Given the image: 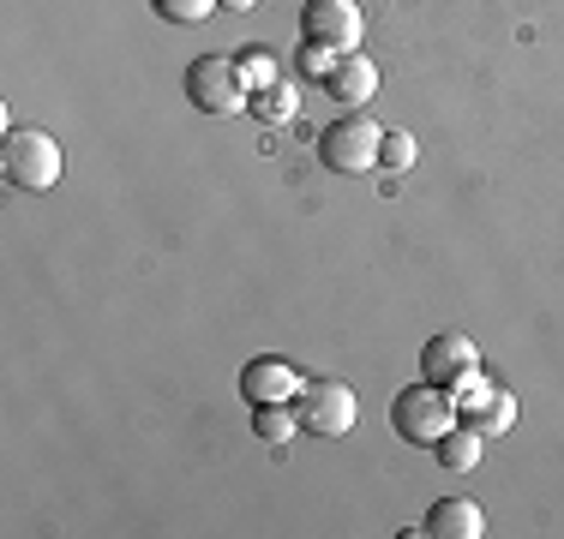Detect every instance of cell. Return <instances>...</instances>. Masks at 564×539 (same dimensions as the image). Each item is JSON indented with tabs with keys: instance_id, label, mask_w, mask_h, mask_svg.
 Listing matches in <instances>:
<instances>
[{
	"instance_id": "16",
	"label": "cell",
	"mask_w": 564,
	"mask_h": 539,
	"mask_svg": "<svg viewBox=\"0 0 564 539\" xmlns=\"http://www.w3.org/2000/svg\"><path fill=\"white\" fill-rule=\"evenodd\" d=\"M235 61H240V73H247V85H252V90H259V85H276V61H271V48H240Z\"/></svg>"
},
{
	"instance_id": "7",
	"label": "cell",
	"mask_w": 564,
	"mask_h": 539,
	"mask_svg": "<svg viewBox=\"0 0 564 539\" xmlns=\"http://www.w3.org/2000/svg\"><path fill=\"white\" fill-rule=\"evenodd\" d=\"M456 420L475 426L480 438H499V431L517 426V396H510L505 384H492V377H468L463 389H456Z\"/></svg>"
},
{
	"instance_id": "6",
	"label": "cell",
	"mask_w": 564,
	"mask_h": 539,
	"mask_svg": "<svg viewBox=\"0 0 564 539\" xmlns=\"http://www.w3.org/2000/svg\"><path fill=\"white\" fill-rule=\"evenodd\" d=\"M301 36L348 54V48H360V36H367V12H360V0H306L301 7Z\"/></svg>"
},
{
	"instance_id": "11",
	"label": "cell",
	"mask_w": 564,
	"mask_h": 539,
	"mask_svg": "<svg viewBox=\"0 0 564 539\" xmlns=\"http://www.w3.org/2000/svg\"><path fill=\"white\" fill-rule=\"evenodd\" d=\"M421 534H433V539H480L487 534V516H480L475 497H438V504L426 509Z\"/></svg>"
},
{
	"instance_id": "10",
	"label": "cell",
	"mask_w": 564,
	"mask_h": 539,
	"mask_svg": "<svg viewBox=\"0 0 564 539\" xmlns=\"http://www.w3.org/2000/svg\"><path fill=\"white\" fill-rule=\"evenodd\" d=\"M325 90H330V97H337L343 108H367L372 97H379V66H372L360 48H348V54H337V66H330Z\"/></svg>"
},
{
	"instance_id": "5",
	"label": "cell",
	"mask_w": 564,
	"mask_h": 539,
	"mask_svg": "<svg viewBox=\"0 0 564 539\" xmlns=\"http://www.w3.org/2000/svg\"><path fill=\"white\" fill-rule=\"evenodd\" d=\"M294 408H301V431H313V438H343V431H355L360 402L348 384H337V377H306Z\"/></svg>"
},
{
	"instance_id": "18",
	"label": "cell",
	"mask_w": 564,
	"mask_h": 539,
	"mask_svg": "<svg viewBox=\"0 0 564 539\" xmlns=\"http://www.w3.org/2000/svg\"><path fill=\"white\" fill-rule=\"evenodd\" d=\"M301 66H306V73H313V78H330V66H337V48H325V43H306Z\"/></svg>"
},
{
	"instance_id": "14",
	"label": "cell",
	"mask_w": 564,
	"mask_h": 539,
	"mask_svg": "<svg viewBox=\"0 0 564 539\" xmlns=\"http://www.w3.org/2000/svg\"><path fill=\"white\" fill-rule=\"evenodd\" d=\"M252 431H259L264 443H289L294 431H301V408H294V402H259V408H252Z\"/></svg>"
},
{
	"instance_id": "13",
	"label": "cell",
	"mask_w": 564,
	"mask_h": 539,
	"mask_svg": "<svg viewBox=\"0 0 564 539\" xmlns=\"http://www.w3.org/2000/svg\"><path fill=\"white\" fill-rule=\"evenodd\" d=\"M247 114L259 120V127H289L294 114H301V97H294V85H259L252 90V102H247Z\"/></svg>"
},
{
	"instance_id": "1",
	"label": "cell",
	"mask_w": 564,
	"mask_h": 539,
	"mask_svg": "<svg viewBox=\"0 0 564 539\" xmlns=\"http://www.w3.org/2000/svg\"><path fill=\"white\" fill-rule=\"evenodd\" d=\"M181 90H186V102H193L198 114H223V120L247 114V102H252V85H247V73H240L235 54H198V61L186 66Z\"/></svg>"
},
{
	"instance_id": "8",
	"label": "cell",
	"mask_w": 564,
	"mask_h": 539,
	"mask_svg": "<svg viewBox=\"0 0 564 539\" xmlns=\"http://www.w3.org/2000/svg\"><path fill=\"white\" fill-rule=\"evenodd\" d=\"M480 372V348L468 342V336H456V330H445V336H433V342L421 348V377L426 384H438V389H463L468 377Z\"/></svg>"
},
{
	"instance_id": "17",
	"label": "cell",
	"mask_w": 564,
	"mask_h": 539,
	"mask_svg": "<svg viewBox=\"0 0 564 539\" xmlns=\"http://www.w3.org/2000/svg\"><path fill=\"white\" fill-rule=\"evenodd\" d=\"M379 168H391V174L414 168V139H409V132H384V144H379Z\"/></svg>"
},
{
	"instance_id": "4",
	"label": "cell",
	"mask_w": 564,
	"mask_h": 539,
	"mask_svg": "<svg viewBox=\"0 0 564 539\" xmlns=\"http://www.w3.org/2000/svg\"><path fill=\"white\" fill-rule=\"evenodd\" d=\"M379 144H384V127L372 114H343L318 132V156H325L330 174H372L379 168Z\"/></svg>"
},
{
	"instance_id": "9",
	"label": "cell",
	"mask_w": 564,
	"mask_h": 539,
	"mask_svg": "<svg viewBox=\"0 0 564 539\" xmlns=\"http://www.w3.org/2000/svg\"><path fill=\"white\" fill-rule=\"evenodd\" d=\"M301 384L306 377L289 366V360H276V354H259V360H247V372H240V396L259 408V402H294L301 396Z\"/></svg>"
},
{
	"instance_id": "3",
	"label": "cell",
	"mask_w": 564,
	"mask_h": 539,
	"mask_svg": "<svg viewBox=\"0 0 564 539\" xmlns=\"http://www.w3.org/2000/svg\"><path fill=\"white\" fill-rule=\"evenodd\" d=\"M0 174H7L19 193H55L61 180V144L48 132L24 127V132H7L0 144Z\"/></svg>"
},
{
	"instance_id": "12",
	"label": "cell",
	"mask_w": 564,
	"mask_h": 539,
	"mask_svg": "<svg viewBox=\"0 0 564 539\" xmlns=\"http://www.w3.org/2000/svg\"><path fill=\"white\" fill-rule=\"evenodd\" d=\"M433 455H438V468H445V474H475V468H480V431L456 420L445 438L433 443Z\"/></svg>"
},
{
	"instance_id": "19",
	"label": "cell",
	"mask_w": 564,
	"mask_h": 539,
	"mask_svg": "<svg viewBox=\"0 0 564 539\" xmlns=\"http://www.w3.org/2000/svg\"><path fill=\"white\" fill-rule=\"evenodd\" d=\"M217 7H228V12H252L259 0H217Z\"/></svg>"
},
{
	"instance_id": "15",
	"label": "cell",
	"mask_w": 564,
	"mask_h": 539,
	"mask_svg": "<svg viewBox=\"0 0 564 539\" xmlns=\"http://www.w3.org/2000/svg\"><path fill=\"white\" fill-rule=\"evenodd\" d=\"M156 7V19H169V24H205L210 12H217V0H151Z\"/></svg>"
},
{
	"instance_id": "2",
	"label": "cell",
	"mask_w": 564,
	"mask_h": 539,
	"mask_svg": "<svg viewBox=\"0 0 564 539\" xmlns=\"http://www.w3.org/2000/svg\"><path fill=\"white\" fill-rule=\"evenodd\" d=\"M456 426V396L451 389H438V384H409V389H397V402H391V431L402 443H426L433 450L438 438Z\"/></svg>"
}]
</instances>
